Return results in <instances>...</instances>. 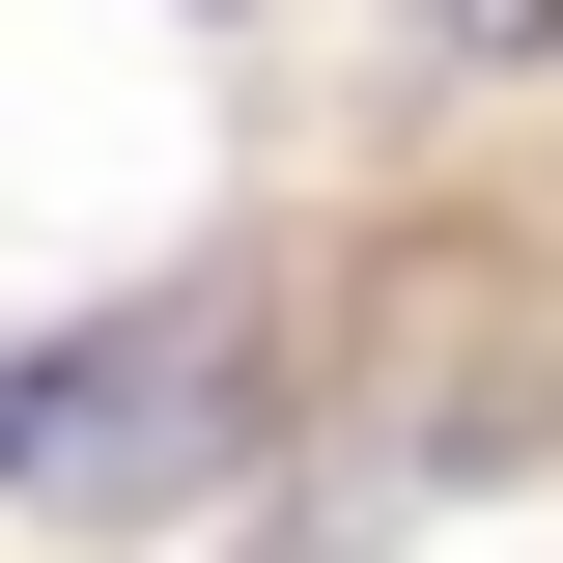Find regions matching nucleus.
<instances>
[{
    "label": "nucleus",
    "instance_id": "nucleus-1",
    "mask_svg": "<svg viewBox=\"0 0 563 563\" xmlns=\"http://www.w3.org/2000/svg\"><path fill=\"white\" fill-rule=\"evenodd\" d=\"M225 451H254V339L225 310H113V339L0 366V507H57V536H169Z\"/></svg>",
    "mask_w": 563,
    "mask_h": 563
},
{
    "label": "nucleus",
    "instance_id": "nucleus-2",
    "mask_svg": "<svg viewBox=\"0 0 563 563\" xmlns=\"http://www.w3.org/2000/svg\"><path fill=\"white\" fill-rule=\"evenodd\" d=\"M451 57H563V0H451Z\"/></svg>",
    "mask_w": 563,
    "mask_h": 563
}]
</instances>
